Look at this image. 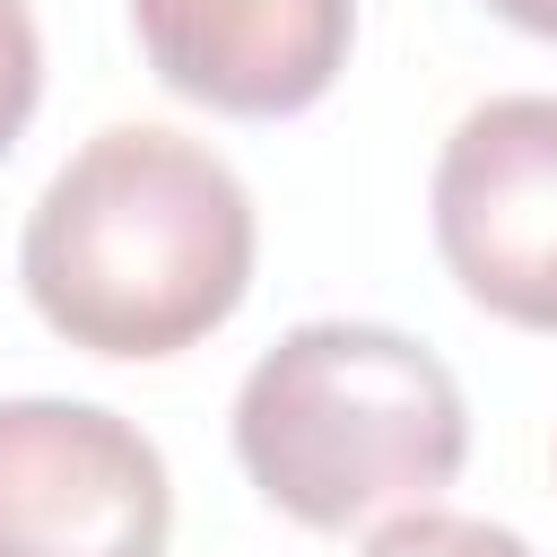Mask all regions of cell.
<instances>
[{"label":"cell","mask_w":557,"mask_h":557,"mask_svg":"<svg viewBox=\"0 0 557 557\" xmlns=\"http://www.w3.org/2000/svg\"><path fill=\"white\" fill-rule=\"evenodd\" d=\"M35 96H44V44H35V17H26V0H0V157H9V139L26 131Z\"/></svg>","instance_id":"7"},{"label":"cell","mask_w":557,"mask_h":557,"mask_svg":"<svg viewBox=\"0 0 557 557\" xmlns=\"http://www.w3.org/2000/svg\"><path fill=\"white\" fill-rule=\"evenodd\" d=\"M17 278L70 348L174 357L252 287V191L218 148L113 122L26 209Z\"/></svg>","instance_id":"1"},{"label":"cell","mask_w":557,"mask_h":557,"mask_svg":"<svg viewBox=\"0 0 557 557\" xmlns=\"http://www.w3.org/2000/svg\"><path fill=\"white\" fill-rule=\"evenodd\" d=\"M496 17H513V26H531V35H557V0H487Z\"/></svg>","instance_id":"8"},{"label":"cell","mask_w":557,"mask_h":557,"mask_svg":"<svg viewBox=\"0 0 557 557\" xmlns=\"http://www.w3.org/2000/svg\"><path fill=\"white\" fill-rule=\"evenodd\" d=\"M444 270L522 331H557V96H487L435 157Z\"/></svg>","instance_id":"4"},{"label":"cell","mask_w":557,"mask_h":557,"mask_svg":"<svg viewBox=\"0 0 557 557\" xmlns=\"http://www.w3.org/2000/svg\"><path fill=\"white\" fill-rule=\"evenodd\" d=\"M148 70L218 113L313 104L357 35V0H131Z\"/></svg>","instance_id":"5"},{"label":"cell","mask_w":557,"mask_h":557,"mask_svg":"<svg viewBox=\"0 0 557 557\" xmlns=\"http://www.w3.org/2000/svg\"><path fill=\"white\" fill-rule=\"evenodd\" d=\"M165 453L96 400H0V557H165Z\"/></svg>","instance_id":"3"},{"label":"cell","mask_w":557,"mask_h":557,"mask_svg":"<svg viewBox=\"0 0 557 557\" xmlns=\"http://www.w3.org/2000/svg\"><path fill=\"white\" fill-rule=\"evenodd\" d=\"M357 557H531V540H522V531H505V522H479V513L409 505V513H392Z\"/></svg>","instance_id":"6"},{"label":"cell","mask_w":557,"mask_h":557,"mask_svg":"<svg viewBox=\"0 0 557 557\" xmlns=\"http://www.w3.org/2000/svg\"><path fill=\"white\" fill-rule=\"evenodd\" d=\"M461 453L470 409L453 366L383 322H296L235 392L244 479L313 531H348L374 505H426L453 487Z\"/></svg>","instance_id":"2"}]
</instances>
